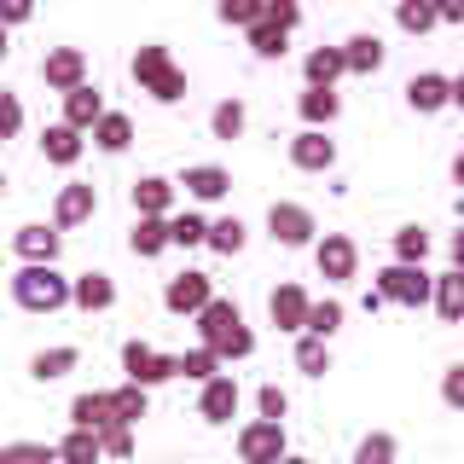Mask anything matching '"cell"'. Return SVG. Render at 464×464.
Masks as SVG:
<instances>
[{"label": "cell", "mask_w": 464, "mask_h": 464, "mask_svg": "<svg viewBox=\"0 0 464 464\" xmlns=\"http://www.w3.org/2000/svg\"><path fill=\"white\" fill-rule=\"evenodd\" d=\"M192 319H198V343H203V348H215V354H221V366H232V360H250V354H256V331L244 325L238 302L209 296Z\"/></svg>", "instance_id": "6da1fadb"}, {"label": "cell", "mask_w": 464, "mask_h": 464, "mask_svg": "<svg viewBox=\"0 0 464 464\" xmlns=\"http://www.w3.org/2000/svg\"><path fill=\"white\" fill-rule=\"evenodd\" d=\"M12 302L24 314H58L70 308V279L58 273V261H24L12 273Z\"/></svg>", "instance_id": "7a4b0ae2"}, {"label": "cell", "mask_w": 464, "mask_h": 464, "mask_svg": "<svg viewBox=\"0 0 464 464\" xmlns=\"http://www.w3.org/2000/svg\"><path fill=\"white\" fill-rule=\"evenodd\" d=\"M128 70H134L140 93H151L157 105H180V99H186V70L174 64V53L163 47V41H145V47H134Z\"/></svg>", "instance_id": "3957f363"}, {"label": "cell", "mask_w": 464, "mask_h": 464, "mask_svg": "<svg viewBox=\"0 0 464 464\" xmlns=\"http://www.w3.org/2000/svg\"><path fill=\"white\" fill-rule=\"evenodd\" d=\"M377 296L395 302V308H430V290H435V273L424 261H389L383 273H377Z\"/></svg>", "instance_id": "277c9868"}, {"label": "cell", "mask_w": 464, "mask_h": 464, "mask_svg": "<svg viewBox=\"0 0 464 464\" xmlns=\"http://www.w3.org/2000/svg\"><path fill=\"white\" fill-rule=\"evenodd\" d=\"M290 453V435L279 418H250V424L238 430V459L244 464H279Z\"/></svg>", "instance_id": "5b68a950"}, {"label": "cell", "mask_w": 464, "mask_h": 464, "mask_svg": "<svg viewBox=\"0 0 464 464\" xmlns=\"http://www.w3.org/2000/svg\"><path fill=\"white\" fill-rule=\"evenodd\" d=\"M267 238L285 244V250H308V244L319 238V221L308 203H273L267 209Z\"/></svg>", "instance_id": "8992f818"}, {"label": "cell", "mask_w": 464, "mask_h": 464, "mask_svg": "<svg viewBox=\"0 0 464 464\" xmlns=\"http://www.w3.org/2000/svg\"><path fill=\"white\" fill-rule=\"evenodd\" d=\"M314 267H319V279L348 285L360 273V244L348 232H325V238H314Z\"/></svg>", "instance_id": "52a82bcc"}, {"label": "cell", "mask_w": 464, "mask_h": 464, "mask_svg": "<svg viewBox=\"0 0 464 464\" xmlns=\"http://www.w3.org/2000/svg\"><path fill=\"white\" fill-rule=\"evenodd\" d=\"M122 372H128V383L157 389V383H169V377H174V354H163V348H151V343H140V337H128L122 343Z\"/></svg>", "instance_id": "ba28073f"}, {"label": "cell", "mask_w": 464, "mask_h": 464, "mask_svg": "<svg viewBox=\"0 0 464 464\" xmlns=\"http://www.w3.org/2000/svg\"><path fill=\"white\" fill-rule=\"evenodd\" d=\"M238 401H244V389H238V377L232 372H215L209 383H198V418L203 424H232V418H238Z\"/></svg>", "instance_id": "9c48e42d"}, {"label": "cell", "mask_w": 464, "mask_h": 464, "mask_svg": "<svg viewBox=\"0 0 464 464\" xmlns=\"http://www.w3.org/2000/svg\"><path fill=\"white\" fill-rule=\"evenodd\" d=\"M99 215V186H87V180H70V186H58V198H53V227L58 232H70V227H87Z\"/></svg>", "instance_id": "30bf717a"}, {"label": "cell", "mask_w": 464, "mask_h": 464, "mask_svg": "<svg viewBox=\"0 0 464 464\" xmlns=\"http://www.w3.org/2000/svg\"><path fill=\"white\" fill-rule=\"evenodd\" d=\"M290 169H302V174H331V169H337V140H331L325 128H302V134L290 140Z\"/></svg>", "instance_id": "8fae6325"}, {"label": "cell", "mask_w": 464, "mask_h": 464, "mask_svg": "<svg viewBox=\"0 0 464 464\" xmlns=\"http://www.w3.org/2000/svg\"><path fill=\"white\" fill-rule=\"evenodd\" d=\"M209 296H215V279H209V273H198V267L174 273V279L163 285V308H169V314H186V319H192Z\"/></svg>", "instance_id": "7c38bea8"}, {"label": "cell", "mask_w": 464, "mask_h": 464, "mask_svg": "<svg viewBox=\"0 0 464 464\" xmlns=\"http://www.w3.org/2000/svg\"><path fill=\"white\" fill-rule=\"evenodd\" d=\"M41 82H47L53 93L82 87L87 82V53L82 47H47V58H41Z\"/></svg>", "instance_id": "4fadbf2b"}, {"label": "cell", "mask_w": 464, "mask_h": 464, "mask_svg": "<svg viewBox=\"0 0 464 464\" xmlns=\"http://www.w3.org/2000/svg\"><path fill=\"white\" fill-rule=\"evenodd\" d=\"M308 302H314V296H308L302 285H279V290L267 296V319L285 331V337H302V325H308Z\"/></svg>", "instance_id": "5bb4252c"}, {"label": "cell", "mask_w": 464, "mask_h": 464, "mask_svg": "<svg viewBox=\"0 0 464 464\" xmlns=\"http://www.w3.org/2000/svg\"><path fill=\"white\" fill-rule=\"evenodd\" d=\"M82 151H87L82 128H70V122H47V128H41V157H47L53 169H76Z\"/></svg>", "instance_id": "9a60e30c"}, {"label": "cell", "mask_w": 464, "mask_h": 464, "mask_svg": "<svg viewBox=\"0 0 464 464\" xmlns=\"http://www.w3.org/2000/svg\"><path fill=\"white\" fill-rule=\"evenodd\" d=\"M70 308H82V314H111L116 308V279L111 273H76L70 279Z\"/></svg>", "instance_id": "2e32d148"}, {"label": "cell", "mask_w": 464, "mask_h": 464, "mask_svg": "<svg viewBox=\"0 0 464 464\" xmlns=\"http://www.w3.org/2000/svg\"><path fill=\"white\" fill-rule=\"evenodd\" d=\"M383 58H389V47H383V35H377V29H354V35L343 41L348 76H377V70H383Z\"/></svg>", "instance_id": "e0dca14e"}, {"label": "cell", "mask_w": 464, "mask_h": 464, "mask_svg": "<svg viewBox=\"0 0 464 464\" xmlns=\"http://www.w3.org/2000/svg\"><path fill=\"white\" fill-rule=\"evenodd\" d=\"M174 186H180V192L192 198V203H221V198L232 192V174H227L221 163H192Z\"/></svg>", "instance_id": "ac0fdd59"}, {"label": "cell", "mask_w": 464, "mask_h": 464, "mask_svg": "<svg viewBox=\"0 0 464 464\" xmlns=\"http://www.w3.org/2000/svg\"><path fill=\"white\" fill-rule=\"evenodd\" d=\"M12 250H18V261H58V250H64V232L47 227V221H29L12 232Z\"/></svg>", "instance_id": "d6986e66"}, {"label": "cell", "mask_w": 464, "mask_h": 464, "mask_svg": "<svg viewBox=\"0 0 464 464\" xmlns=\"http://www.w3.org/2000/svg\"><path fill=\"white\" fill-rule=\"evenodd\" d=\"M87 140H93L105 157H122L128 145H134V116H128V111H111V105H105V116H99V122L87 128Z\"/></svg>", "instance_id": "ffe728a7"}, {"label": "cell", "mask_w": 464, "mask_h": 464, "mask_svg": "<svg viewBox=\"0 0 464 464\" xmlns=\"http://www.w3.org/2000/svg\"><path fill=\"white\" fill-rule=\"evenodd\" d=\"M128 250H134L140 261H157L163 250H174V244H169V215H134V227H128Z\"/></svg>", "instance_id": "44dd1931"}, {"label": "cell", "mask_w": 464, "mask_h": 464, "mask_svg": "<svg viewBox=\"0 0 464 464\" xmlns=\"http://www.w3.org/2000/svg\"><path fill=\"white\" fill-rule=\"evenodd\" d=\"M174 192H180V186L169 180V174H140L134 180V215H174Z\"/></svg>", "instance_id": "7402d4cb"}, {"label": "cell", "mask_w": 464, "mask_h": 464, "mask_svg": "<svg viewBox=\"0 0 464 464\" xmlns=\"http://www.w3.org/2000/svg\"><path fill=\"white\" fill-rule=\"evenodd\" d=\"M447 82H453V76H441V70H418V76L406 82V105H412L418 116L447 111Z\"/></svg>", "instance_id": "603a6c76"}, {"label": "cell", "mask_w": 464, "mask_h": 464, "mask_svg": "<svg viewBox=\"0 0 464 464\" xmlns=\"http://www.w3.org/2000/svg\"><path fill=\"white\" fill-rule=\"evenodd\" d=\"M430 308L447 319V325H464V267H447L435 273V290H430Z\"/></svg>", "instance_id": "cb8c5ba5"}, {"label": "cell", "mask_w": 464, "mask_h": 464, "mask_svg": "<svg viewBox=\"0 0 464 464\" xmlns=\"http://www.w3.org/2000/svg\"><path fill=\"white\" fill-rule=\"evenodd\" d=\"M82 366V348L76 343H53V348H41L35 360H29V377L35 383H58V377H70Z\"/></svg>", "instance_id": "d4e9b609"}, {"label": "cell", "mask_w": 464, "mask_h": 464, "mask_svg": "<svg viewBox=\"0 0 464 464\" xmlns=\"http://www.w3.org/2000/svg\"><path fill=\"white\" fill-rule=\"evenodd\" d=\"M58 99H64V122H70V128H82V134L99 122V116H105V93H99L93 82L70 87V93H58Z\"/></svg>", "instance_id": "484cf974"}, {"label": "cell", "mask_w": 464, "mask_h": 464, "mask_svg": "<svg viewBox=\"0 0 464 464\" xmlns=\"http://www.w3.org/2000/svg\"><path fill=\"white\" fill-rule=\"evenodd\" d=\"M111 389H82L76 401H70V430H105L111 424Z\"/></svg>", "instance_id": "4316f807"}, {"label": "cell", "mask_w": 464, "mask_h": 464, "mask_svg": "<svg viewBox=\"0 0 464 464\" xmlns=\"http://www.w3.org/2000/svg\"><path fill=\"white\" fill-rule=\"evenodd\" d=\"M296 111H302V122H308V128H331L343 116V99H337V87H302Z\"/></svg>", "instance_id": "83f0119b"}, {"label": "cell", "mask_w": 464, "mask_h": 464, "mask_svg": "<svg viewBox=\"0 0 464 464\" xmlns=\"http://www.w3.org/2000/svg\"><path fill=\"white\" fill-rule=\"evenodd\" d=\"M343 76H348L343 47H314L308 58H302V82H308V87H337Z\"/></svg>", "instance_id": "f1b7e54d"}, {"label": "cell", "mask_w": 464, "mask_h": 464, "mask_svg": "<svg viewBox=\"0 0 464 464\" xmlns=\"http://www.w3.org/2000/svg\"><path fill=\"white\" fill-rule=\"evenodd\" d=\"M244 35H250V53L261 58V64H279V58L290 53V29L267 24V18H261V24H250V29H244Z\"/></svg>", "instance_id": "f546056e"}, {"label": "cell", "mask_w": 464, "mask_h": 464, "mask_svg": "<svg viewBox=\"0 0 464 464\" xmlns=\"http://www.w3.org/2000/svg\"><path fill=\"white\" fill-rule=\"evenodd\" d=\"M215 372H227L221 366V354H215V348H186V354H174V377H186V383H209Z\"/></svg>", "instance_id": "4dcf8cb0"}, {"label": "cell", "mask_w": 464, "mask_h": 464, "mask_svg": "<svg viewBox=\"0 0 464 464\" xmlns=\"http://www.w3.org/2000/svg\"><path fill=\"white\" fill-rule=\"evenodd\" d=\"M111 412L122 418V424H134V430H140V418L151 412V389H140V383H128V377H122V383L111 389Z\"/></svg>", "instance_id": "1f68e13d"}, {"label": "cell", "mask_w": 464, "mask_h": 464, "mask_svg": "<svg viewBox=\"0 0 464 464\" xmlns=\"http://www.w3.org/2000/svg\"><path fill=\"white\" fill-rule=\"evenodd\" d=\"M343 319H348V308H343L337 296H325V302H308V325H302V331L319 337V343H331L343 331Z\"/></svg>", "instance_id": "d6a6232c"}, {"label": "cell", "mask_w": 464, "mask_h": 464, "mask_svg": "<svg viewBox=\"0 0 464 464\" xmlns=\"http://www.w3.org/2000/svg\"><path fill=\"white\" fill-rule=\"evenodd\" d=\"M244 128H250V105H244V99H221V105L209 111V134L215 140H238Z\"/></svg>", "instance_id": "836d02e7"}, {"label": "cell", "mask_w": 464, "mask_h": 464, "mask_svg": "<svg viewBox=\"0 0 464 464\" xmlns=\"http://www.w3.org/2000/svg\"><path fill=\"white\" fill-rule=\"evenodd\" d=\"M203 244H209L215 256H238L244 244H250V227H244L238 215H221V221H209V238Z\"/></svg>", "instance_id": "e575fe53"}, {"label": "cell", "mask_w": 464, "mask_h": 464, "mask_svg": "<svg viewBox=\"0 0 464 464\" xmlns=\"http://www.w3.org/2000/svg\"><path fill=\"white\" fill-rule=\"evenodd\" d=\"M203 238H209V221H203L198 209H180V215H169V244H174V250H198Z\"/></svg>", "instance_id": "d590c367"}, {"label": "cell", "mask_w": 464, "mask_h": 464, "mask_svg": "<svg viewBox=\"0 0 464 464\" xmlns=\"http://www.w3.org/2000/svg\"><path fill=\"white\" fill-rule=\"evenodd\" d=\"M99 430H70L64 441H58V464H99Z\"/></svg>", "instance_id": "8d00e7d4"}, {"label": "cell", "mask_w": 464, "mask_h": 464, "mask_svg": "<svg viewBox=\"0 0 464 464\" xmlns=\"http://www.w3.org/2000/svg\"><path fill=\"white\" fill-rule=\"evenodd\" d=\"M296 372L302 377H325L331 372V343H319V337L302 331V337H296Z\"/></svg>", "instance_id": "74e56055"}, {"label": "cell", "mask_w": 464, "mask_h": 464, "mask_svg": "<svg viewBox=\"0 0 464 464\" xmlns=\"http://www.w3.org/2000/svg\"><path fill=\"white\" fill-rule=\"evenodd\" d=\"M395 24L406 29V35H430V29L441 24V18H435L430 0H395Z\"/></svg>", "instance_id": "f35d334b"}, {"label": "cell", "mask_w": 464, "mask_h": 464, "mask_svg": "<svg viewBox=\"0 0 464 464\" xmlns=\"http://www.w3.org/2000/svg\"><path fill=\"white\" fill-rule=\"evenodd\" d=\"M215 18L232 24V29H250L267 18V0H215Z\"/></svg>", "instance_id": "ab89813d"}, {"label": "cell", "mask_w": 464, "mask_h": 464, "mask_svg": "<svg viewBox=\"0 0 464 464\" xmlns=\"http://www.w3.org/2000/svg\"><path fill=\"white\" fill-rule=\"evenodd\" d=\"M395 459H401V441L389 430H372L366 441L354 447V464H395Z\"/></svg>", "instance_id": "60d3db41"}, {"label": "cell", "mask_w": 464, "mask_h": 464, "mask_svg": "<svg viewBox=\"0 0 464 464\" xmlns=\"http://www.w3.org/2000/svg\"><path fill=\"white\" fill-rule=\"evenodd\" d=\"M395 261H424L430 256V227H418V221H406V227H395Z\"/></svg>", "instance_id": "b9f144b4"}, {"label": "cell", "mask_w": 464, "mask_h": 464, "mask_svg": "<svg viewBox=\"0 0 464 464\" xmlns=\"http://www.w3.org/2000/svg\"><path fill=\"white\" fill-rule=\"evenodd\" d=\"M134 424H122V418H111V424L105 430H99V453H105V459H134Z\"/></svg>", "instance_id": "7bdbcfd3"}, {"label": "cell", "mask_w": 464, "mask_h": 464, "mask_svg": "<svg viewBox=\"0 0 464 464\" xmlns=\"http://www.w3.org/2000/svg\"><path fill=\"white\" fill-rule=\"evenodd\" d=\"M0 464H58V447H47V441H6L0 447Z\"/></svg>", "instance_id": "ee69618b"}, {"label": "cell", "mask_w": 464, "mask_h": 464, "mask_svg": "<svg viewBox=\"0 0 464 464\" xmlns=\"http://www.w3.org/2000/svg\"><path fill=\"white\" fill-rule=\"evenodd\" d=\"M285 412H290V395L279 383H261L256 389V418H279V424H285Z\"/></svg>", "instance_id": "f6af8a7d"}, {"label": "cell", "mask_w": 464, "mask_h": 464, "mask_svg": "<svg viewBox=\"0 0 464 464\" xmlns=\"http://www.w3.org/2000/svg\"><path fill=\"white\" fill-rule=\"evenodd\" d=\"M18 134H24V99L0 93V140H18Z\"/></svg>", "instance_id": "bcb514c9"}, {"label": "cell", "mask_w": 464, "mask_h": 464, "mask_svg": "<svg viewBox=\"0 0 464 464\" xmlns=\"http://www.w3.org/2000/svg\"><path fill=\"white\" fill-rule=\"evenodd\" d=\"M441 401L453 406V412H464V360H453V366L441 372Z\"/></svg>", "instance_id": "7dc6e473"}, {"label": "cell", "mask_w": 464, "mask_h": 464, "mask_svg": "<svg viewBox=\"0 0 464 464\" xmlns=\"http://www.w3.org/2000/svg\"><path fill=\"white\" fill-rule=\"evenodd\" d=\"M267 24L296 29V24H302V6H296V0H267Z\"/></svg>", "instance_id": "c3c4849f"}, {"label": "cell", "mask_w": 464, "mask_h": 464, "mask_svg": "<svg viewBox=\"0 0 464 464\" xmlns=\"http://www.w3.org/2000/svg\"><path fill=\"white\" fill-rule=\"evenodd\" d=\"M29 18H35V0H0V24H6V29H18Z\"/></svg>", "instance_id": "681fc988"}, {"label": "cell", "mask_w": 464, "mask_h": 464, "mask_svg": "<svg viewBox=\"0 0 464 464\" xmlns=\"http://www.w3.org/2000/svg\"><path fill=\"white\" fill-rule=\"evenodd\" d=\"M430 6H435L441 24H464V0H430Z\"/></svg>", "instance_id": "f907efd6"}, {"label": "cell", "mask_w": 464, "mask_h": 464, "mask_svg": "<svg viewBox=\"0 0 464 464\" xmlns=\"http://www.w3.org/2000/svg\"><path fill=\"white\" fill-rule=\"evenodd\" d=\"M447 105H453V111H464V76H453V82H447Z\"/></svg>", "instance_id": "816d5d0a"}, {"label": "cell", "mask_w": 464, "mask_h": 464, "mask_svg": "<svg viewBox=\"0 0 464 464\" xmlns=\"http://www.w3.org/2000/svg\"><path fill=\"white\" fill-rule=\"evenodd\" d=\"M447 256H453V267H464V227L453 232V238H447Z\"/></svg>", "instance_id": "f5cc1de1"}, {"label": "cell", "mask_w": 464, "mask_h": 464, "mask_svg": "<svg viewBox=\"0 0 464 464\" xmlns=\"http://www.w3.org/2000/svg\"><path fill=\"white\" fill-rule=\"evenodd\" d=\"M6 53H12V29L0 24V64H6Z\"/></svg>", "instance_id": "db71d44e"}, {"label": "cell", "mask_w": 464, "mask_h": 464, "mask_svg": "<svg viewBox=\"0 0 464 464\" xmlns=\"http://www.w3.org/2000/svg\"><path fill=\"white\" fill-rule=\"evenodd\" d=\"M453 186H464V151L453 157Z\"/></svg>", "instance_id": "11a10c76"}, {"label": "cell", "mask_w": 464, "mask_h": 464, "mask_svg": "<svg viewBox=\"0 0 464 464\" xmlns=\"http://www.w3.org/2000/svg\"><path fill=\"white\" fill-rule=\"evenodd\" d=\"M279 464H314V459H302V453H285V459H279Z\"/></svg>", "instance_id": "9f6ffc18"}, {"label": "cell", "mask_w": 464, "mask_h": 464, "mask_svg": "<svg viewBox=\"0 0 464 464\" xmlns=\"http://www.w3.org/2000/svg\"><path fill=\"white\" fill-rule=\"evenodd\" d=\"M0 198H6V169H0Z\"/></svg>", "instance_id": "6f0895ef"}]
</instances>
